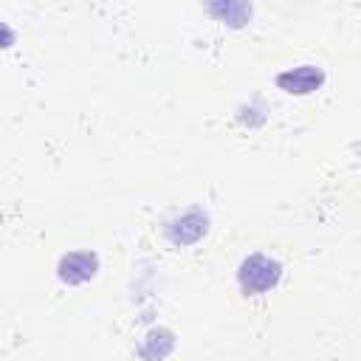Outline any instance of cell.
<instances>
[{
    "label": "cell",
    "mask_w": 361,
    "mask_h": 361,
    "mask_svg": "<svg viewBox=\"0 0 361 361\" xmlns=\"http://www.w3.org/2000/svg\"><path fill=\"white\" fill-rule=\"evenodd\" d=\"M206 231H209V217L200 209H189V212H183V214H178V217L164 223V237L178 248L195 245L197 240L206 237Z\"/></svg>",
    "instance_id": "cell-2"
},
{
    "label": "cell",
    "mask_w": 361,
    "mask_h": 361,
    "mask_svg": "<svg viewBox=\"0 0 361 361\" xmlns=\"http://www.w3.org/2000/svg\"><path fill=\"white\" fill-rule=\"evenodd\" d=\"M206 11L228 28H245L251 23L254 6L251 0H206Z\"/></svg>",
    "instance_id": "cell-5"
},
{
    "label": "cell",
    "mask_w": 361,
    "mask_h": 361,
    "mask_svg": "<svg viewBox=\"0 0 361 361\" xmlns=\"http://www.w3.org/2000/svg\"><path fill=\"white\" fill-rule=\"evenodd\" d=\"M324 85V71L319 65H299L290 71H282L276 76V87L293 96H307Z\"/></svg>",
    "instance_id": "cell-4"
},
{
    "label": "cell",
    "mask_w": 361,
    "mask_h": 361,
    "mask_svg": "<svg viewBox=\"0 0 361 361\" xmlns=\"http://www.w3.org/2000/svg\"><path fill=\"white\" fill-rule=\"evenodd\" d=\"M14 39H17V34L0 20V51H6V48H11L14 45Z\"/></svg>",
    "instance_id": "cell-6"
},
{
    "label": "cell",
    "mask_w": 361,
    "mask_h": 361,
    "mask_svg": "<svg viewBox=\"0 0 361 361\" xmlns=\"http://www.w3.org/2000/svg\"><path fill=\"white\" fill-rule=\"evenodd\" d=\"M99 274V257L96 251H71L59 257L56 276L65 285H85Z\"/></svg>",
    "instance_id": "cell-3"
},
{
    "label": "cell",
    "mask_w": 361,
    "mask_h": 361,
    "mask_svg": "<svg viewBox=\"0 0 361 361\" xmlns=\"http://www.w3.org/2000/svg\"><path fill=\"white\" fill-rule=\"evenodd\" d=\"M279 279H282V265L268 254H248L237 268V282L245 296L268 293L271 288L279 285Z\"/></svg>",
    "instance_id": "cell-1"
}]
</instances>
